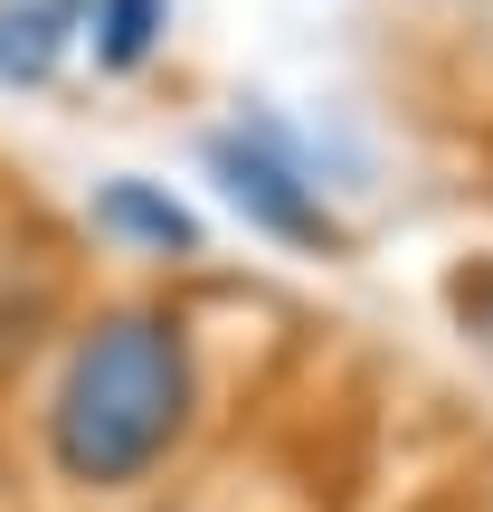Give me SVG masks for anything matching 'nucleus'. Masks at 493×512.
Instances as JSON below:
<instances>
[{"instance_id":"f257e3e1","label":"nucleus","mask_w":493,"mask_h":512,"mask_svg":"<svg viewBox=\"0 0 493 512\" xmlns=\"http://www.w3.org/2000/svg\"><path fill=\"white\" fill-rule=\"evenodd\" d=\"M190 427V342L171 313H105L86 323V342L67 351L48 399V456L67 484L114 494L143 484L171 456V437Z\"/></svg>"},{"instance_id":"f03ea898","label":"nucleus","mask_w":493,"mask_h":512,"mask_svg":"<svg viewBox=\"0 0 493 512\" xmlns=\"http://www.w3.org/2000/svg\"><path fill=\"white\" fill-rule=\"evenodd\" d=\"M209 171H219V190L238 200V219H256L266 238H285V247H342V228H332V209H323V190L304 181V162L294 152H275L266 133H219L209 143Z\"/></svg>"},{"instance_id":"7ed1b4c3","label":"nucleus","mask_w":493,"mask_h":512,"mask_svg":"<svg viewBox=\"0 0 493 512\" xmlns=\"http://www.w3.org/2000/svg\"><path fill=\"white\" fill-rule=\"evenodd\" d=\"M95 228H114V238L143 247V256H200V219L152 181H105L95 190Z\"/></svg>"},{"instance_id":"20e7f679","label":"nucleus","mask_w":493,"mask_h":512,"mask_svg":"<svg viewBox=\"0 0 493 512\" xmlns=\"http://www.w3.org/2000/svg\"><path fill=\"white\" fill-rule=\"evenodd\" d=\"M67 29H76L67 0H19V10H0V86H48L57 57H67Z\"/></svg>"},{"instance_id":"39448f33","label":"nucleus","mask_w":493,"mask_h":512,"mask_svg":"<svg viewBox=\"0 0 493 512\" xmlns=\"http://www.w3.org/2000/svg\"><path fill=\"white\" fill-rule=\"evenodd\" d=\"M86 19H95V67L133 76L152 48H162V29H171V0H86Z\"/></svg>"},{"instance_id":"423d86ee","label":"nucleus","mask_w":493,"mask_h":512,"mask_svg":"<svg viewBox=\"0 0 493 512\" xmlns=\"http://www.w3.org/2000/svg\"><path fill=\"white\" fill-rule=\"evenodd\" d=\"M456 313L493 342V266H475V275H456Z\"/></svg>"}]
</instances>
